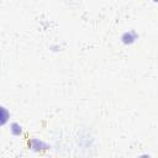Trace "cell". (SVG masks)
<instances>
[{"instance_id": "2", "label": "cell", "mask_w": 158, "mask_h": 158, "mask_svg": "<svg viewBox=\"0 0 158 158\" xmlns=\"http://www.w3.org/2000/svg\"><path fill=\"white\" fill-rule=\"evenodd\" d=\"M136 40H137V33H136L133 30L126 31V32H123L122 36H121V41H122L125 44H131V43H133Z\"/></svg>"}, {"instance_id": "1", "label": "cell", "mask_w": 158, "mask_h": 158, "mask_svg": "<svg viewBox=\"0 0 158 158\" xmlns=\"http://www.w3.org/2000/svg\"><path fill=\"white\" fill-rule=\"evenodd\" d=\"M28 146H30V148H31L32 151H35V152H41V151H43V149H48V144L44 143V142L41 141V139H37V138H32V139L28 142Z\"/></svg>"}, {"instance_id": "3", "label": "cell", "mask_w": 158, "mask_h": 158, "mask_svg": "<svg viewBox=\"0 0 158 158\" xmlns=\"http://www.w3.org/2000/svg\"><path fill=\"white\" fill-rule=\"evenodd\" d=\"M10 131H11L12 135L20 136V135L22 133V126L19 125V123H16V122H14V123H11V126H10Z\"/></svg>"}, {"instance_id": "4", "label": "cell", "mask_w": 158, "mask_h": 158, "mask_svg": "<svg viewBox=\"0 0 158 158\" xmlns=\"http://www.w3.org/2000/svg\"><path fill=\"white\" fill-rule=\"evenodd\" d=\"M153 1H154V2H158V0H153Z\"/></svg>"}]
</instances>
